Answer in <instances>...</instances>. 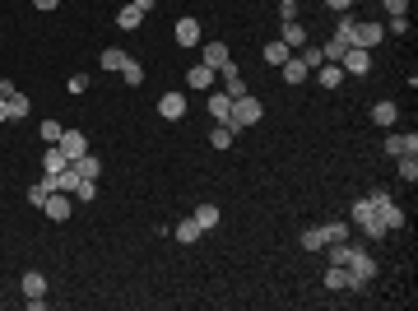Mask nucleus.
Masks as SVG:
<instances>
[{
	"instance_id": "nucleus-27",
	"label": "nucleus",
	"mask_w": 418,
	"mask_h": 311,
	"mask_svg": "<svg viewBox=\"0 0 418 311\" xmlns=\"http://www.w3.org/2000/svg\"><path fill=\"white\" fill-rule=\"evenodd\" d=\"M325 288L344 292V288H349V270H344V265H330V270H325Z\"/></svg>"
},
{
	"instance_id": "nucleus-37",
	"label": "nucleus",
	"mask_w": 418,
	"mask_h": 311,
	"mask_svg": "<svg viewBox=\"0 0 418 311\" xmlns=\"http://www.w3.org/2000/svg\"><path fill=\"white\" fill-rule=\"evenodd\" d=\"M302 65H307V70H316V65H325V51H321V47H311V42H307V47H302Z\"/></svg>"
},
{
	"instance_id": "nucleus-25",
	"label": "nucleus",
	"mask_w": 418,
	"mask_h": 311,
	"mask_svg": "<svg viewBox=\"0 0 418 311\" xmlns=\"http://www.w3.org/2000/svg\"><path fill=\"white\" fill-rule=\"evenodd\" d=\"M395 117H399V107L390 97H381L377 107H372V121H377V126H395Z\"/></svg>"
},
{
	"instance_id": "nucleus-10",
	"label": "nucleus",
	"mask_w": 418,
	"mask_h": 311,
	"mask_svg": "<svg viewBox=\"0 0 418 311\" xmlns=\"http://www.w3.org/2000/svg\"><path fill=\"white\" fill-rule=\"evenodd\" d=\"M158 117H163V121H182V117H186V93H177V89L163 93V97H158Z\"/></svg>"
},
{
	"instance_id": "nucleus-48",
	"label": "nucleus",
	"mask_w": 418,
	"mask_h": 311,
	"mask_svg": "<svg viewBox=\"0 0 418 311\" xmlns=\"http://www.w3.org/2000/svg\"><path fill=\"white\" fill-rule=\"evenodd\" d=\"M0 121H10V102L5 97H0Z\"/></svg>"
},
{
	"instance_id": "nucleus-22",
	"label": "nucleus",
	"mask_w": 418,
	"mask_h": 311,
	"mask_svg": "<svg viewBox=\"0 0 418 311\" xmlns=\"http://www.w3.org/2000/svg\"><path fill=\"white\" fill-rule=\"evenodd\" d=\"M60 168H70V158L60 154L56 144H52V149H47V154H42V176H56Z\"/></svg>"
},
{
	"instance_id": "nucleus-18",
	"label": "nucleus",
	"mask_w": 418,
	"mask_h": 311,
	"mask_svg": "<svg viewBox=\"0 0 418 311\" xmlns=\"http://www.w3.org/2000/svg\"><path fill=\"white\" fill-rule=\"evenodd\" d=\"M311 75L321 79L325 89H340V84H344V70H340V60H325V65H316V70H311Z\"/></svg>"
},
{
	"instance_id": "nucleus-17",
	"label": "nucleus",
	"mask_w": 418,
	"mask_h": 311,
	"mask_svg": "<svg viewBox=\"0 0 418 311\" xmlns=\"http://www.w3.org/2000/svg\"><path fill=\"white\" fill-rule=\"evenodd\" d=\"M279 75H284V84H302V79H311V70L302 65V56H288L279 65Z\"/></svg>"
},
{
	"instance_id": "nucleus-11",
	"label": "nucleus",
	"mask_w": 418,
	"mask_h": 311,
	"mask_svg": "<svg viewBox=\"0 0 418 311\" xmlns=\"http://www.w3.org/2000/svg\"><path fill=\"white\" fill-rule=\"evenodd\" d=\"M70 209H75V205H70V195H65V191H52V195H47V205H42V214L52 218V223H65Z\"/></svg>"
},
{
	"instance_id": "nucleus-16",
	"label": "nucleus",
	"mask_w": 418,
	"mask_h": 311,
	"mask_svg": "<svg viewBox=\"0 0 418 311\" xmlns=\"http://www.w3.org/2000/svg\"><path fill=\"white\" fill-rule=\"evenodd\" d=\"M190 218L200 223V233H209V228H219V223H223V209H219V205H209V200H205V205H200V209H195Z\"/></svg>"
},
{
	"instance_id": "nucleus-26",
	"label": "nucleus",
	"mask_w": 418,
	"mask_h": 311,
	"mask_svg": "<svg viewBox=\"0 0 418 311\" xmlns=\"http://www.w3.org/2000/svg\"><path fill=\"white\" fill-rule=\"evenodd\" d=\"M298 246H302V251H325V233H321V228H302Z\"/></svg>"
},
{
	"instance_id": "nucleus-43",
	"label": "nucleus",
	"mask_w": 418,
	"mask_h": 311,
	"mask_svg": "<svg viewBox=\"0 0 418 311\" xmlns=\"http://www.w3.org/2000/svg\"><path fill=\"white\" fill-rule=\"evenodd\" d=\"M386 5V14H409V0H381Z\"/></svg>"
},
{
	"instance_id": "nucleus-4",
	"label": "nucleus",
	"mask_w": 418,
	"mask_h": 311,
	"mask_svg": "<svg viewBox=\"0 0 418 311\" xmlns=\"http://www.w3.org/2000/svg\"><path fill=\"white\" fill-rule=\"evenodd\" d=\"M344 270H349V288H367V284H372V274H377V260L358 246V255H353Z\"/></svg>"
},
{
	"instance_id": "nucleus-23",
	"label": "nucleus",
	"mask_w": 418,
	"mask_h": 311,
	"mask_svg": "<svg viewBox=\"0 0 418 311\" xmlns=\"http://www.w3.org/2000/svg\"><path fill=\"white\" fill-rule=\"evenodd\" d=\"M19 288H23V297H47V279H42L38 270H28L19 279Z\"/></svg>"
},
{
	"instance_id": "nucleus-19",
	"label": "nucleus",
	"mask_w": 418,
	"mask_h": 311,
	"mask_svg": "<svg viewBox=\"0 0 418 311\" xmlns=\"http://www.w3.org/2000/svg\"><path fill=\"white\" fill-rule=\"evenodd\" d=\"M52 181V191H65V195H75V186H79V172H75V163L70 168H60L56 176H47Z\"/></svg>"
},
{
	"instance_id": "nucleus-30",
	"label": "nucleus",
	"mask_w": 418,
	"mask_h": 311,
	"mask_svg": "<svg viewBox=\"0 0 418 311\" xmlns=\"http://www.w3.org/2000/svg\"><path fill=\"white\" fill-rule=\"evenodd\" d=\"M395 163H399V176H404V181L414 186V181H418V154H399Z\"/></svg>"
},
{
	"instance_id": "nucleus-14",
	"label": "nucleus",
	"mask_w": 418,
	"mask_h": 311,
	"mask_svg": "<svg viewBox=\"0 0 418 311\" xmlns=\"http://www.w3.org/2000/svg\"><path fill=\"white\" fill-rule=\"evenodd\" d=\"M214 75H219V70H209L205 60H200V65H190L186 70V84L190 89H200V93H209V89H214Z\"/></svg>"
},
{
	"instance_id": "nucleus-6",
	"label": "nucleus",
	"mask_w": 418,
	"mask_h": 311,
	"mask_svg": "<svg viewBox=\"0 0 418 311\" xmlns=\"http://www.w3.org/2000/svg\"><path fill=\"white\" fill-rule=\"evenodd\" d=\"M172 38H177V47H186V51H190V47H200V42H205V38H200V19L182 14V19H177V28H172Z\"/></svg>"
},
{
	"instance_id": "nucleus-20",
	"label": "nucleus",
	"mask_w": 418,
	"mask_h": 311,
	"mask_svg": "<svg viewBox=\"0 0 418 311\" xmlns=\"http://www.w3.org/2000/svg\"><path fill=\"white\" fill-rule=\"evenodd\" d=\"M325 246H330V265H349V260L358 255V246H353L349 237H344V242H325Z\"/></svg>"
},
{
	"instance_id": "nucleus-35",
	"label": "nucleus",
	"mask_w": 418,
	"mask_h": 311,
	"mask_svg": "<svg viewBox=\"0 0 418 311\" xmlns=\"http://www.w3.org/2000/svg\"><path fill=\"white\" fill-rule=\"evenodd\" d=\"M121 79H126V84H131V89H135V84H144V65H140V60H126V70H121Z\"/></svg>"
},
{
	"instance_id": "nucleus-42",
	"label": "nucleus",
	"mask_w": 418,
	"mask_h": 311,
	"mask_svg": "<svg viewBox=\"0 0 418 311\" xmlns=\"http://www.w3.org/2000/svg\"><path fill=\"white\" fill-rule=\"evenodd\" d=\"M65 89H70V93H84V89H89V75H70L65 79Z\"/></svg>"
},
{
	"instance_id": "nucleus-24",
	"label": "nucleus",
	"mask_w": 418,
	"mask_h": 311,
	"mask_svg": "<svg viewBox=\"0 0 418 311\" xmlns=\"http://www.w3.org/2000/svg\"><path fill=\"white\" fill-rule=\"evenodd\" d=\"M116 23L131 33V28H140V23H144V10H140V5H121V10H116Z\"/></svg>"
},
{
	"instance_id": "nucleus-3",
	"label": "nucleus",
	"mask_w": 418,
	"mask_h": 311,
	"mask_svg": "<svg viewBox=\"0 0 418 311\" xmlns=\"http://www.w3.org/2000/svg\"><path fill=\"white\" fill-rule=\"evenodd\" d=\"M367 200H372V209H377V218L386 223V233H395V228H404V209L395 205V195H390V191H372Z\"/></svg>"
},
{
	"instance_id": "nucleus-13",
	"label": "nucleus",
	"mask_w": 418,
	"mask_h": 311,
	"mask_svg": "<svg viewBox=\"0 0 418 311\" xmlns=\"http://www.w3.org/2000/svg\"><path fill=\"white\" fill-rule=\"evenodd\" d=\"M279 42H284L288 51H302L307 47V28L298 19H284V33H279Z\"/></svg>"
},
{
	"instance_id": "nucleus-45",
	"label": "nucleus",
	"mask_w": 418,
	"mask_h": 311,
	"mask_svg": "<svg viewBox=\"0 0 418 311\" xmlns=\"http://www.w3.org/2000/svg\"><path fill=\"white\" fill-rule=\"evenodd\" d=\"M14 93H19V89H14L10 79H0V97H14Z\"/></svg>"
},
{
	"instance_id": "nucleus-36",
	"label": "nucleus",
	"mask_w": 418,
	"mask_h": 311,
	"mask_svg": "<svg viewBox=\"0 0 418 311\" xmlns=\"http://www.w3.org/2000/svg\"><path fill=\"white\" fill-rule=\"evenodd\" d=\"M349 228H353V223H321L325 242H344V237H349Z\"/></svg>"
},
{
	"instance_id": "nucleus-38",
	"label": "nucleus",
	"mask_w": 418,
	"mask_h": 311,
	"mask_svg": "<svg viewBox=\"0 0 418 311\" xmlns=\"http://www.w3.org/2000/svg\"><path fill=\"white\" fill-rule=\"evenodd\" d=\"M386 33H395V38H404L409 33V14H390V23H381Z\"/></svg>"
},
{
	"instance_id": "nucleus-49",
	"label": "nucleus",
	"mask_w": 418,
	"mask_h": 311,
	"mask_svg": "<svg viewBox=\"0 0 418 311\" xmlns=\"http://www.w3.org/2000/svg\"><path fill=\"white\" fill-rule=\"evenodd\" d=\"M353 5H358V0H353Z\"/></svg>"
},
{
	"instance_id": "nucleus-28",
	"label": "nucleus",
	"mask_w": 418,
	"mask_h": 311,
	"mask_svg": "<svg viewBox=\"0 0 418 311\" xmlns=\"http://www.w3.org/2000/svg\"><path fill=\"white\" fill-rule=\"evenodd\" d=\"M75 172L84 176V181H98V172H102V163H98L94 154H84V158H75Z\"/></svg>"
},
{
	"instance_id": "nucleus-39",
	"label": "nucleus",
	"mask_w": 418,
	"mask_h": 311,
	"mask_svg": "<svg viewBox=\"0 0 418 311\" xmlns=\"http://www.w3.org/2000/svg\"><path fill=\"white\" fill-rule=\"evenodd\" d=\"M321 51H325V60H340L344 51H349V42H344V38H330V42L321 47Z\"/></svg>"
},
{
	"instance_id": "nucleus-29",
	"label": "nucleus",
	"mask_w": 418,
	"mask_h": 311,
	"mask_svg": "<svg viewBox=\"0 0 418 311\" xmlns=\"http://www.w3.org/2000/svg\"><path fill=\"white\" fill-rule=\"evenodd\" d=\"M172 237H177V242H200V223H195V218H186V223H177V228H172Z\"/></svg>"
},
{
	"instance_id": "nucleus-47",
	"label": "nucleus",
	"mask_w": 418,
	"mask_h": 311,
	"mask_svg": "<svg viewBox=\"0 0 418 311\" xmlns=\"http://www.w3.org/2000/svg\"><path fill=\"white\" fill-rule=\"evenodd\" d=\"M131 5H140V10L149 14V10H153V5H158V0H131Z\"/></svg>"
},
{
	"instance_id": "nucleus-12",
	"label": "nucleus",
	"mask_w": 418,
	"mask_h": 311,
	"mask_svg": "<svg viewBox=\"0 0 418 311\" xmlns=\"http://www.w3.org/2000/svg\"><path fill=\"white\" fill-rule=\"evenodd\" d=\"M205 107H209V117L219 121V126H223V121L232 117V97L223 93V89H209V102H205Z\"/></svg>"
},
{
	"instance_id": "nucleus-46",
	"label": "nucleus",
	"mask_w": 418,
	"mask_h": 311,
	"mask_svg": "<svg viewBox=\"0 0 418 311\" xmlns=\"http://www.w3.org/2000/svg\"><path fill=\"white\" fill-rule=\"evenodd\" d=\"M33 5H38V10H42V14H47V10H56V5H60V0H33Z\"/></svg>"
},
{
	"instance_id": "nucleus-32",
	"label": "nucleus",
	"mask_w": 418,
	"mask_h": 311,
	"mask_svg": "<svg viewBox=\"0 0 418 311\" xmlns=\"http://www.w3.org/2000/svg\"><path fill=\"white\" fill-rule=\"evenodd\" d=\"M47 195H52V181L42 176L38 186H28V205H33V209H42V205H47Z\"/></svg>"
},
{
	"instance_id": "nucleus-15",
	"label": "nucleus",
	"mask_w": 418,
	"mask_h": 311,
	"mask_svg": "<svg viewBox=\"0 0 418 311\" xmlns=\"http://www.w3.org/2000/svg\"><path fill=\"white\" fill-rule=\"evenodd\" d=\"M386 154L399 158V154H418V135L409 130V135H386Z\"/></svg>"
},
{
	"instance_id": "nucleus-44",
	"label": "nucleus",
	"mask_w": 418,
	"mask_h": 311,
	"mask_svg": "<svg viewBox=\"0 0 418 311\" xmlns=\"http://www.w3.org/2000/svg\"><path fill=\"white\" fill-rule=\"evenodd\" d=\"M325 5H330V10H340V14H349V10H353V0H325Z\"/></svg>"
},
{
	"instance_id": "nucleus-33",
	"label": "nucleus",
	"mask_w": 418,
	"mask_h": 311,
	"mask_svg": "<svg viewBox=\"0 0 418 311\" xmlns=\"http://www.w3.org/2000/svg\"><path fill=\"white\" fill-rule=\"evenodd\" d=\"M288 56H293V51H288V47H284L279 38H274V42H265V60H270V65H284Z\"/></svg>"
},
{
	"instance_id": "nucleus-34",
	"label": "nucleus",
	"mask_w": 418,
	"mask_h": 311,
	"mask_svg": "<svg viewBox=\"0 0 418 311\" xmlns=\"http://www.w3.org/2000/svg\"><path fill=\"white\" fill-rule=\"evenodd\" d=\"M209 149H232V130L228 126H214V130H209Z\"/></svg>"
},
{
	"instance_id": "nucleus-8",
	"label": "nucleus",
	"mask_w": 418,
	"mask_h": 311,
	"mask_svg": "<svg viewBox=\"0 0 418 311\" xmlns=\"http://www.w3.org/2000/svg\"><path fill=\"white\" fill-rule=\"evenodd\" d=\"M381 38H386V28H381L377 19H367V23H358V28H353V42H349V47H362V51H372Z\"/></svg>"
},
{
	"instance_id": "nucleus-9",
	"label": "nucleus",
	"mask_w": 418,
	"mask_h": 311,
	"mask_svg": "<svg viewBox=\"0 0 418 311\" xmlns=\"http://www.w3.org/2000/svg\"><path fill=\"white\" fill-rule=\"evenodd\" d=\"M200 60H205L209 70H223L232 60V51H228V42H200Z\"/></svg>"
},
{
	"instance_id": "nucleus-7",
	"label": "nucleus",
	"mask_w": 418,
	"mask_h": 311,
	"mask_svg": "<svg viewBox=\"0 0 418 311\" xmlns=\"http://www.w3.org/2000/svg\"><path fill=\"white\" fill-rule=\"evenodd\" d=\"M340 70L344 75H367L372 70V51H362V47H349L340 56Z\"/></svg>"
},
{
	"instance_id": "nucleus-40",
	"label": "nucleus",
	"mask_w": 418,
	"mask_h": 311,
	"mask_svg": "<svg viewBox=\"0 0 418 311\" xmlns=\"http://www.w3.org/2000/svg\"><path fill=\"white\" fill-rule=\"evenodd\" d=\"M94 195H98V181H84V176H79V186H75V200H84V205H89Z\"/></svg>"
},
{
	"instance_id": "nucleus-31",
	"label": "nucleus",
	"mask_w": 418,
	"mask_h": 311,
	"mask_svg": "<svg viewBox=\"0 0 418 311\" xmlns=\"http://www.w3.org/2000/svg\"><path fill=\"white\" fill-rule=\"evenodd\" d=\"M5 102H10V121H23V117H28V112H33V102H28V97H23V93L5 97Z\"/></svg>"
},
{
	"instance_id": "nucleus-2",
	"label": "nucleus",
	"mask_w": 418,
	"mask_h": 311,
	"mask_svg": "<svg viewBox=\"0 0 418 311\" xmlns=\"http://www.w3.org/2000/svg\"><path fill=\"white\" fill-rule=\"evenodd\" d=\"M349 218H353V228H362V233L372 237V242H381V237H386V223L377 218V209H372V200H367V195H362V200H353Z\"/></svg>"
},
{
	"instance_id": "nucleus-1",
	"label": "nucleus",
	"mask_w": 418,
	"mask_h": 311,
	"mask_svg": "<svg viewBox=\"0 0 418 311\" xmlns=\"http://www.w3.org/2000/svg\"><path fill=\"white\" fill-rule=\"evenodd\" d=\"M261 112H265V107H261V97H256V93H247V97H232V117L223 121V126H228L232 135H237V130H251V126L261 121Z\"/></svg>"
},
{
	"instance_id": "nucleus-41",
	"label": "nucleus",
	"mask_w": 418,
	"mask_h": 311,
	"mask_svg": "<svg viewBox=\"0 0 418 311\" xmlns=\"http://www.w3.org/2000/svg\"><path fill=\"white\" fill-rule=\"evenodd\" d=\"M60 130H65L60 121H42V139H47V144H56V139H60Z\"/></svg>"
},
{
	"instance_id": "nucleus-5",
	"label": "nucleus",
	"mask_w": 418,
	"mask_h": 311,
	"mask_svg": "<svg viewBox=\"0 0 418 311\" xmlns=\"http://www.w3.org/2000/svg\"><path fill=\"white\" fill-rule=\"evenodd\" d=\"M56 149L70 158V163H75V158L89 154V135H84V130H75V126H65V130H60V139H56Z\"/></svg>"
},
{
	"instance_id": "nucleus-21",
	"label": "nucleus",
	"mask_w": 418,
	"mask_h": 311,
	"mask_svg": "<svg viewBox=\"0 0 418 311\" xmlns=\"http://www.w3.org/2000/svg\"><path fill=\"white\" fill-rule=\"evenodd\" d=\"M126 51H121V47H107V51H102V56H98V65H102V70H112V75H121V70H126Z\"/></svg>"
}]
</instances>
